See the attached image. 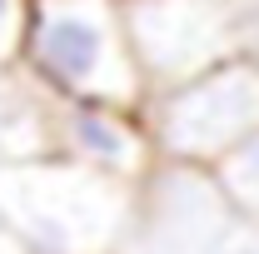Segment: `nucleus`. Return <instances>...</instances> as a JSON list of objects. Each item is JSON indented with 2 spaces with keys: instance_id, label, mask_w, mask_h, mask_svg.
Returning <instances> with one entry per match:
<instances>
[{
  "instance_id": "nucleus-5",
  "label": "nucleus",
  "mask_w": 259,
  "mask_h": 254,
  "mask_svg": "<svg viewBox=\"0 0 259 254\" xmlns=\"http://www.w3.org/2000/svg\"><path fill=\"white\" fill-rule=\"evenodd\" d=\"M25 5L30 0H0V60H10L25 35Z\"/></svg>"
},
{
  "instance_id": "nucleus-4",
  "label": "nucleus",
  "mask_w": 259,
  "mask_h": 254,
  "mask_svg": "<svg viewBox=\"0 0 259 254\" xmlns=\"http://www.w3.org/2000/svg\"><path fill=\"white\" fill-rule=\"evenodd\" d=\"M65 135H70V145L85 159L115 164V170H125V164L140 159V140H135L125 130V120H120L110 105H100V100H75L70 115H65Z\"/></svg>"
},
{
  "instance_id": "nucleus-1",
  "label": "nucleus",
  "mask_w": 259,
  "mask_h": 254,
  "mask_svg": "<svg viewBox=\"0 0 259 254\" xmlns=\"http://www.w3.org/2000/svg\"><path fill=\"white\" fill-rule=\"evenodd\" d=\"M20 45L35 70L75 100L125 105L140 85L120 0H30Z\"/></svg>"
},
{
  "instance_id": "nucleus-3",
  "label": "nucleus",
  "mask_w": 259,
  "mask_h": 254,
  "mask_svg": "<svg viewBox=\"0 0 259 254\" xmlns=\"http://www.w3.org/2000/svg\"><path fill=\"white\" fill-rule=\"evenodd\" d=\"M259 130V70L244 60H220L180 80L164 105V140L185 155H214Z\"/></svg>"
},
{
  "instance_id": "nucleus-2",
  "label": "nucleus",
  "mask_w": 259,
  "mask_h": 254,
  "mask_svg": "<svg viewBox=\"0 0 259 254\" xmlns=\"http://www.w3.org/2000/svg\"><path fill=\"white\" fill-rule=\"evenodd\" d=\"M135 65L160 80H190L220 65L234 45L225 0H130L120 5Z\"/></svg>"
}]
</instances>
